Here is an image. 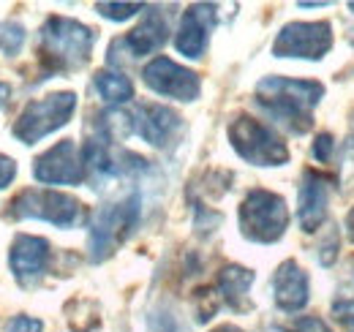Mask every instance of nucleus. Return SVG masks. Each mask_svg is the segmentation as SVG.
I'll return each instance as SVG.
<instances>
[{
	"instance_id": "obj_5",
	"label": "nucleus",
	"mask_w": 354,
	"mask_h": 332,
	"mask_svg": "<svg viewBox=\"0 0 354 332\" xmlns=\"http://www.w3.org/2000/svg\"><path fill=\"white\" fill-rule=\"evenodd\" d=\"M289 226V210L286 202L265 188L248 191V196L240 205V232L251 243H278Z\"/></svg>"
},
{
	"instance_id": "obj_7",
	"label": "nucleus",
	"mask_w": 354,
	"mask_h": 332,
	"mask_svg": "<svg viewBox=\"0 0 354 332\" xmlns=\"http://www.w3.org/2000/svg\"><path fill=\"white\" fill-rule=\"evenodd\" d=\"M229 142L243 161L254 166H283L289 161L283 139L248 115H240L229 123Z\"/></svg>"
},
{
	"instance_id": "obj_28",
	"label": "nucleus",
	"mask_w": 354,
	"mask_h": 332,
	"mask_svg": "<svg viewBox=\"0 0 354 332\" xmlns=\"http://www.w3.org/2000/svg\"><path fill=\"white\" fill-rule=\"evenodd\" d=\"M14 177H17V161L8 156H0V191L8 188L14 183Z\"/></svg>"
},
{
	"instance_id": "obj_27",
	"label": "nucleus",
	"mask_w": 354,
	"mask_h": 332,
	"mask_svg": "<svg viewBox=\"0 0 354 332\" xmlns=\"http://www.w3.org/2000/svg\"><path fill=\"white\" fill-rule=\"evenodd\" d=\"M335 253H338V234H335V229H333V232L327 234V243L316 253V259H319L324 267H330V264L335 261Z\"/></svg>"
},
{
	"instance_id": "obj_26",
	"label": "nucleus",
	"mask_w": 354,
	"mask_h": 332,
	"mask_svg": "<svg viewBox=\"0 0 354 332\" xmlns=\"http://www.w3.org/2000/svg\"><path fill=\"white\" fill-rule=\"evenodd\" d=\"M196 302H199V322H207V319H213V313H216V308H218V302H216V297H213V291L202 289L196 294Z\"/></svg>"
},
{
	"instance_id": "obj_4",
	"label": "nucleus",
	"mask_w": 354,
	"mask_h": 332,
	"mask_svg": "<svg viewBox=\"0 0 354 332\" xmlns=\"http://www.w3.org/2000/svg\"><path fill=\"white\" fill-rule=\"evenodd\" d=\"M8 215L17 221L33 218V221H46L57 229H74L80 226L88 212L85 205L68 194H57V191H46V188H25L19 191L11 205H8Z\"/></svg>"
},
{
	"instance_id": "obj_2",
	"label": "nucleus",
	"mask_w": 354,
	"mask_h": 332,
	"mask_svg": "<svg viewBox=\"0 0 354 332\" xmlns=\"http://www.w3.org/2000/svg\"><path fill=\"white\" fill-rule=\"evenodd\" d=\"M322 95L324 87L310 80L265 77L257 84V104L292 133H308L313 125V107L322 101Z\"/></svg>"
},
{
	"instance_id": "obj_6",
	"label": "nucleus",
	"mask_w": 354,
	"mask_h": 332,
	"mask_svg": "<svg viewBox=\"0 0 354 332\" xmlns=\"http://www.w3.org/2000/svg\"><path fill=\"white\" fill-rule=\"evenodd\" d=\"M77 109V93L71 90H60V93H49L44 98L30 101L22 115L17 118V123L11 128V133L22 142V145H36L52 131L63 128L71 120Z\"/></svg>"
},
{
	"instance_id": "obj_12",
	"label": "nucleus",
	"mask_w": 354,
	"mask_h": 332,
	"mask_svg": "<svg viewBox=\"0 0 354 332\" xmlns=\"http://www.w3.org/2000/svg\"><path fill=\"white\" fill-rule=\"evenodd\" d=\"M216 28V6L213 3H194L183 11L180 28H177L175 46L180 55L196 60L205 55L207 39Z\"/></svg>"
},
{
	"instance_id": "obj_20",
	"label": "nucleus",
	"mask_w": 354,
	"mask_h": 332,
	"mask_svg": "<svg viewBox=\"0 0 354 332\" xmlns=\"http://www.w3.org/2000/svg\"><path fill=\"white\" fill-rule=\"evenodd\" d=\"M95 11L112 22H123V19H131L139 11H147V6L145 3H95Z\"/></svg>"
},
{
	"instance_id": "obj_24",
	"label": "nucleus",
	"mask_w": 354,
	"mask_h": 332,
	"mask_svg": "<svg viewBox=\"0 0 354 332\" xmlns=\"http://www.w3.org/2000/svg\"><path fill=\"white\" fill-rule=\"evenodd\" d=\"M6 332H44V322L33 316H14L6 324Z\"/></svg>"
},
{
	"instance_id": "obj_17",
	"label": "nucleus",
	"mask_w": 354,
	"mask_h": 332,
	"mask_svg": "<svg viewBox=\"0 0 354 332\" xmlns=\"http://www.w3.org/2000/svg\"><path fill=\"white\" fill-rule=\"evenodd\" d=\"M254 284V273L240 267V264H226L218 273V291H221V299L232 308V311H251V302H248V289Z\"/></svg>"
},
{
	"instance_id": "obj_3",
	"label": "nucleus",
	"mask_w": 354,
	"mask_h": 332,
	"mask_svg": "<svg viewBox=\"0 0 354 332\" xmlns=\"http://www.w3.org/2000/svg\"><path fill=\"white\" fill-rule=\"evenodd\" d=\"M142 215V196L131 191L129 196L104 205L90 221V261H106L120 248L139 223Z\"/></svg>"
},
{
	"instance_id": "obj_23",
	"label": "nucleus",
	"mask_w": 354,
	"mask_h": 332,
	"mask_svg": "<svg viewBox=\"0 0 354 332\" xmlns=\"http://www.w3.org/2000/svg\"><path fill=\"white\" fill-rule=\"evenodd\" d=\"M333 316L346 327V332H354V297H344L333 302Z\"/></svg>"
},
{
	"instance_id": "obj_21",
	"label": "nucleus",
	"mask_w": 354,
	"mask_h": 332,
	"mask_svg": "<svg viewBox=\"0 0 354 332\" xmlns=\"http://www.w3.org/2000/svg\"><path fill=\"white\" fill-rule=\"evenodd\" d=\"M278 332H333L319 316H300L292 324H278Z\"/></svg>"
},
{
	"instance_id": "obj_15",
	"label": "nucleus",
	"mask_w": 354,
	"mask_h": 332,
	"mask_svg": "<svg viewBox=\"0 0 354 332\" xmlns=\"http://www.w3.org/2000/svg\"><path fill=\"white\" fill-rule=\"evenodd\" d=\"M308 275L297 261H283L272 275V299L281 311L297 313L308 302Z\"/></svg>"
},
{
	"instance_id": "obj_19",
	"label": "nucleus",
	"mask_w": 354,
	"mask_h": 332,
	"mask_svg": "<svg viewBox=\"0 0 354 332\" xmlns=\"http://www.w3.org/2000/svg\"><path fill=\"white\" fill-rule=\"evenodd\" d=\"M25 39H28V33L19 22H11V19L0 22V52L3 55H8V57L19 55V49L25 46Z\"/></svg>"
},
{
	"instance_id": "obj_30",
	"label": "nucleus",
	"mask_w": 354,
	"mask_h": 332,
	"mask_svg": "<svg viewBox=\"0 0 354 332\" xmlns=\"http://www.w3.org/2000/svg\"><path fill=\"white\" fill-rule=\"evenodd\" d=\"M346 232H349V240L354 243V210L349 212V218H346Z\"/></svg>"
},
{
	"instance_id": "obj_14",
	"label": "nucleus",
	"mask_w": 354,
	"mask_h": 332,
	"mask_svg": "<svg viewBox=\"0 0 354 332\" xmlns=\"http://www.w3.org/2000/svg\"><path fill=\"white\" fill-rule=\"evenodd\" d=\"M167 33H169L167 17H164L158 8H147V11H145V19L133 28L129 36L112 42L109 52H120V49H123L129 57H145V55L156 52L158 46H164Z\"/></svg>"
},
{
	"instance_id": "obj_13",
	"label": "nucleus",
	"mask_w": 354,
	"mask_h": 332,
	"mask_svg": "<svg viewBox=\"0 0 354 332\" xmlns=\"http://www.w3.org/2000/svg\"><path fill=\"white\" fill-rule=\"evenodd\" d=\"M129 123H131L133 133L142 136L147 145H153V147H167V145L175 139V133L180 131L183 120H180V115L172 112L169 107H161V104H142L131 118H129Z\"/></svg>"
},
{
	"instance_id": "obj_32",
	"label": "nucleus",
	"mask_w": 354,
	"mask_h": 332,
	"mask_svg": "<svg viewBox=\"0 0 354 332\" xmlns=\"http://www.w3.org/2000/svg\"><path fill=\"white\" fill-rule=\"evenodd\" d=\"M349 8H352V11H354V3H349Z\"/></svg>"
},
{
	"instance_id": "obj_16",
	"label": "nucleus",
	"mask_w": 354,
	"mask_h": 332,
	"mask_svg": "<svg viewBox=\"0 0 354 332\" xmlns=\"http://www.w3.org/2000/svg\"><path fill=\"white\" fill-rule=\"evenodd\" d=\"M327 196H330V183L316 172H306L300 185V205H297V221L303 232H319V226L327 218Z\"/></svg>"
},
{
	"instance_id": "obj_25",
	"label": "nucleus",
	"mask_w": 354,
	"mask_h": 332,
	"mask_svg": "<svg viewBox=\"0 0 354 332\" xmlns=\"http://www.w3.org/2000/svg\"><path fill=\"white\" fill-rule=\"evenodd\" d=\"M333 150H335L333 136H330V133H319L316 142H313V158L322 161V164H327V161L333 158Z\"/></svg>"
},
{
	"instance_id": "obj_31",
	"label": "nucleus",
	"mask_w": 354,
	"mask_h": 332,
	"mask_svg": "<svg viewBox=\"0 0 354 332\" xmlns=\"http://www.w3.org/2000/svg\"><path fill=\"white\" fill-rule=\"evenodd\" d=\"M213 332H243L240 327H234V324H221V327H216Z\"/></svg>"
},
{
	"instance_id": "obj_29",
	"label": "nucleus",
	"mask_w": 354,
	"mask_h": 332,
	"mask_svg": "<svg viewBox=\"0 0 354 332\" xmlns=\"http://www.w3.org/2000/svg\"><path fill=\"white\" fill-rule=\"evenodd\" d=\"M8 98H11V87H8L6 82H0V107H6Z\"/></svg>"
},
{
	"instance_id": "obj_18",
	"label": "nucleus",
	"mask_w": 354,
	"mask_h": 332,
	"mask_svg": "<svg viewBox=\"0 0 354 332\" xmlns=\"http://www.w3.org/2000/svg\"><path fill=\"white\" fill-rule=\"evenodd\" d=\"M93 87L98 90V95L106 104H126L133 98V84L129 77L118 74V71H98L93 77Z\"/></svg>"
},
{
	"instance_id": "obj_9",
	"label": "nucleus",
	"mask_w": 354,
	"mask_h": 332,
	"mask_svg": "<svg viewBox=\"0 0 354 332\" xmlns=\"http://www.w3.org/2000/svg\"><path fill=\"white\" fill-rule=\"evenodd\" d=\"M142 80L145 84L167 98L175 101H196L202 93V82L191 68L177 66L169 57H153L145 68H142Z\"/></svg>"
},
{
	"instance_id": "obj_10",
	"label": "nucleus",
	"mask_w": 354,
	"mask_h": 332,
	"mask_svg": "<svg viewBox=\"0 0 354 332\" xmlns=\"http://www.w3.org/2000/svg\"><path fill=\"white\" fill-rule=\"evenodd\" d=\"M33 177L46 185H80L85 174V161L74 139H63L36 158Z\"/></svg>"
},
{
	"instance_id": "obj_22",
	"label": "nucleus",
	"mask_w": 354,
	"mask_h": 332,
	"mask_svg": "<svg viewBox=\"0 0 354 332\" xmlns=\"http://www.w3.org/2000/svg\"><path fill=\"white\" fill-rule=\"evenodd\" d=\"M147 324H150V332H183L180 330V324H177L175 313L172 311H153L150 313V319H147Z\"/></svg>"
},
{
	"instance_id": "obj_1",
	"label": "nucleus",
	"mask_w": 354,
	"mask_h": 332,
	"mask_svg": "<svg viewBox=\"0 0 354 332\" xmlns=\"http://www.w3.org/2000/svg\"><path fill=\"white\" fill-rule=\"evenodd\" d=\"M95 33L68 17H49L39 33V82L88 66Z\"/></svg>"
},
{
	"instance_id": "obj_11",
	"label": "nucleus",
	"mask_w": 354,
	"mask_h": 332,
	"mask_svg": "<svg viewBox=\"0 0 354 332\" xmlns=\"http://www.w3.org/2000/svg\"><path fill=\"white\" fill-rule=\"evenodd\" d=\"M49 261H52V248L44 237H33V234L14 237L11 250H8V264L19 286H33L46 273Z\"/></svg>"
},
{
	"instance_id": "obj_8",
	"label": "nucleus",
	"mask_w": 354,
	"mask_h": 332,
	"mask_svg": "<svg viewBox=\"0 0 354 332\" xmlns=\"http://www.w3.org/2000/svg\"><path fill=\"white\" fill-rule=\"evenodd\" d=\"M333 46L330 22H289L281 28L272 44L275 57H303L322 60Z\"/></svg>"
}]
</instances>
